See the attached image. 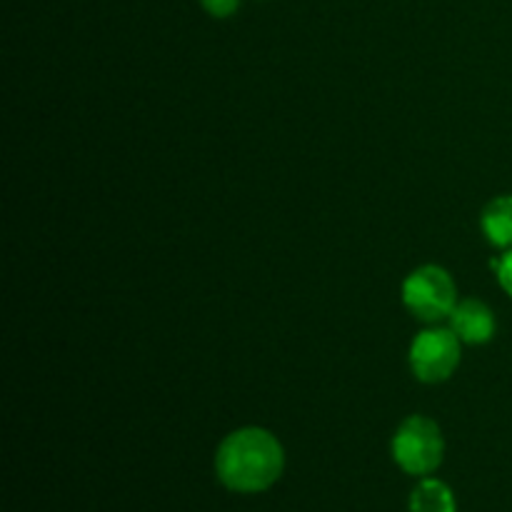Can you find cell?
I'll list each match as a JSON object with an SVG mask.
<instances>
[{"mask_svg": "<svg viewBox=\"0 0 512 512\" xmlns=\"http://www.w3.org/2000/svg\"><path fill=\"white\" fill-rule=\"evenodd\" d=\"M450 325H453V333L470 345L488 343L495 333L493 310L480 300H463L455 305L450 313Z\"/></svg>", "mask_w": 512, "mask_h": 512, "instance_id": "obj_5", "label": "cell"}, {"mask_svg": "<svg viewBox=\"0 0 512 512\" xmlns=\"http://www.w3.org/2000/svg\"><path fill=\"white\" fill-rule=\"evenodd\" d=\"M410 365L423 383L448 380L460 365V338L453 333V328L425 330L410 348Z\"/></svg>", "mask_w": 512, "mask_h": 512, "instance_id": "obj_4", "label": "cell"}, {"mask_svg": "<svg viewBox=\"0 0 512 512\" xmlns=\"http://www.w3.org/2000/svg\"><path fill=\"white\" fill-rule=\"evenodd\" d=\"M410 512H455V498L440 480H423L410 495Z\"/></svg>", "mask_w": 512, "mask_h": 512, "instance_id": "obj_7", "label": "cell"}, {"mask_svg": "<svg viewBox=\"0 0 512 512\" xmlns=\"http://www.w3.org/2000/svg\"><path fill=\"white\" fill-rule=\"evenodd\" d=\"M445 443L438 425L423 415H413L400 425L393 440L395 463L410 475H428L443 463Z\"/></svg>", "mask_w": 512, "mask_h": 512, "instance_id": "obj_2", "label": "cell"}, {"mask_svg": "<svg viewBox=\"0 0 512 512\" xmlns=\"http://www.w3.org/2000/svg\"><path fill=\"white\" fill-rule=\"evenodd\" d=\"M200 3H203L205 10H208L210 15H215V18H228V15H233L235 10H238L240 0H200Z\"/></svg>", "mask_w": 512, "mask_h": 512, "instance_id": "obj_8", "label": "cell"}, {"mask_svg": "<svg viewBox=\"0 0 512 512\" xmlns=\"http://www.w3.org/2000/svg\"><path fill=\"white\" fill-rule=\"evenodd\" d=\"M483 230L488 240L498 248L512 245V195H500L488 203L483 213Z\"/></svg>", "mask_w": 512, "mask_h": 512, "instance_id": "obj_6", "label": "cell"}, {"mask_svg": "<svg viewBox=\"0 0 512 512\" xmlns=\"http://www.w3.org/2000/svg\"><path fill=\"white\" fill-rule=\"evenodd\" d=\"M498 265V278H500V285H503L505 290H508V295L512 298V250L508 255H503V260Z\"/></svg>", "mask_w": 512, "mask_h": 512, "instance_id": "obj_9", "label": "cell"}, {"mask_svg": "<svg viewBox=\"0 0 512 512\" xmlns=\"http://www.w3.org/2000/svg\"><path fill=\"white\" fill-rule=\"evenodd\" d=\"M283 445L263 428H243L230 433L215 455V470L225 488L235 493L268 490L283 475Z\"/></svg>", "mask_w": 512, "mask_h": 512, "instance_id": "obj_1", "label": "cell"}, {"mask_svg": "<svg viewBox=\"0 0 512 512\" xmlns=\"http://www.w3.org/2000/svg\"><path fill=\"white\" fill-rule=\"evenodd\" d=\"M403 300L415 318L425 323H438L440 318H450L458 305V293H455V283L448 270L438 265H425L405 280Z\"/></svg>", "mask_w": 512, "mask_h": 512, "instance_id": "obj_3", "label": "cell"}]
</instances>
